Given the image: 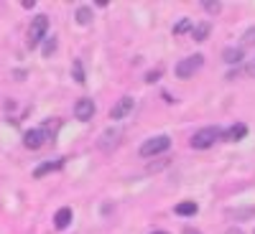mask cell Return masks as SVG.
I'll return each instance as SVG.
<instances>
[{
	"instance_id": "obj_1",
	"label": "cell",
	"mask_w": 255,
	"mask_h": 234,
	"mask_svg": "<svg viewBox=\"0 0 255 234\" xmlns=\"http://www.w3.org/2000/svg\"><path fill=\"white\" fill-rule=\"evenodd\" d=\"M220 138H222L220 127H202V130H197L194 135H191V148H197V151H207V148H212Z\"/></svg>"
},
{
	"instance_id": "obj_2",
	"label": "cell",
	"mask_w": 255,
	"mask_h": 234,
	"mask_svg": "<svg viewBox=\"0 0 255 234\" xmlns=\"http://www.w3.org/2000/svg\"><path fill=\"white\" fill-rule=\"evenodd\" d=\"M168 148H171V138H168V135H156V138H148V140L140 145V156H143V158H151V156L166 153Z\"/></svg>"
},
{
	"instance_id": "obj_3",
	"label": "cell",
	"mask_w": 255,
	"mask_h": 234,
	"mask_svg": "<svg viewBox=\"0 0 255 234\" xmlns=\"http://www.w3.org/2000/svg\"><path fill=\"white\" fill-rule=\"evenodd\" d=\"M46 31H49V18L46 15H36L31 20V28H28V49H36L41 41L46 38Z\"/></svg>"
},
{
	"instance_id": "obj_4",
	"label": "cell",
	"mask_w": 255,
	"mask_h": 234,
	"mask_svg": "<svg viewBox=\"0 0 255 234\" xmlns=\"http://www.w3.org/2000/svg\"><path fill=\"white\" fill-rule=\"evenodd\" d=\"M202 64H204V56L202 54H194V56H186V59H181L179 64H176V77L179 79H189V77H194V72H199L202 69Z\"/></svg>"
},
{
	"instance_id": "obj_5",
	"label": "cell",
	"mask_w": 255,
	"mask_h": 234,
	"mask_svg": "<svg viewBox=\"0 0 255 234\" xmlns=\"http://www.w3.org/2000/svg\"><path fill=\"white\" fill-rule=\"evenodd\" d=\"M135 107V99L133 97H120L115 104H113V110H110V120H123L133 112Z\"/></svg>"
},
{
	"instance_id": "obj_6",
	"label": "cell",
	"mask_w": 255,
	"mask_h": 234,
	"mask_svg": "<svg viewBox=\"0 0 255 234\" xmlns=\"http://www.w3.org/2000/svg\"><path fill=\"white\" fill-rule=\"evenodd\" d=\"M95 102L90 99V97H82V99H77V104H74V117L79 120V122H87V120H92V115H95Z\"/></svg>"
},
{
	"instance_id": "obj_7",
	"label": "cell",
	"mask_w": 255,
	"mask_h": 234,
	"mask_svg": "<svg viewBox=\"0 0 255 234\" xmlns=\"http://www.w3.org/2000/svg\"><path fill=\"white\" fill-rule=\"evenodd\" d=\"M44 143H46V130H44V127H38V130H28L23 135V145L28 148V151H38Z\"/></svg>"
},
{
	"instance_id": "obj_8",
	"label": "cell",
	"mask_w": 255,
	"mask_h": 234,
	"mask_svg": "<svg viewBox=\"0 0 255 234\" xmlns=\"http://www.w3.org/2000/svg\"><path fill=\"white\" fill-rule=\"evenodd\" d=\"M245 135H248V125H243V122H238V125L227 127V130H222V140H227V143H238Z\"/></svg>"
},
{
	"instance_id": "obj_9",
	"label": "cell",
	"mask_w": 255,
	"mask_h": 234,
	"mask_svg": "<svg viewBox=\"0 0 255 234\" xmlns=\"http://www.w3.org/2000/svg\"><path fill=\"white\" fill-rule=\"evenodd\" d=\"M243 59H245V51H243L240 46H227V49L222 51V61L230 64V67H232V64H240Z\"/></svg>"
},
{
	"instance_id": "obj_10",
	"label": "cell",
	"mask_w": 255,
	"mask_h": 234,
	"mask_svg": "<svg viewBox=\"0 0 255 234\" xmlns=\"http://www.w3.org/2000/svg\"><path fill=\"white\" fill-rule=\"evenodd\" d=\"M69 224H72V209L69 206H61L56 211V217H54V227L56 229H67Z\"/></svg>"
},
{
	"instance_id": "obj_11",
	"label": "cell",
	"mask_w": 255,
	"mask_h": 234,
	"mask_svg": "<svg viewBox=\"0 0 255 234\" xmlns=\"http://www.w3.org/2000/svg\"><path fill=\"white\" fill-rule=\"evenodd\" d=\"M209 31H212V23L204 20V23H199V26H191V38H194V41H207Z\"/></svg>"
},
{
	"instance_id": "obj_12",
	"label": "cell",
	"mask_w": 255,
	"mask_h": 234,
	"mask_svg": "<svg viewBox=\"0 0 255 234\" xmlns=\"http://www.w3.org/2000/svg\"><path fill=\"white\" fill-rule=\"evenodd\" d=\"M74 18H77L79 26H90L92 23V8L90 5H79L77 13H74Z\"/></svg>"
},
{
	"instance_id": "obj_13",
	"label": "cell",
	"mask_w": 255,
	"mask_h": 234,
	"mask_svg": "<svg viewBox=\"0 0 255 234\" xmlns=\"http://www.w3.org/2000/svg\"><path fill=\"white\" fill-rule=\"evenodd\" d=\"M174 211H176L179 217H194L197 211H199V206H197L194 201H181V204H176Z\"/></svg>"
},
{
	"instance_id": "obj_14",
	"label": "cell",
	"mask_w": 255,
	"mask_h": 234,
	"mask_svg": "<svg viewBox=\"0 0 255 234\" xmlns=\"http://www.w3.org/2000/svg\"><path fill=\"white\" fill-rule=\"evenodd\" d=\"M118 138H120V133H118V130H105V133H102V138H100V148H102V151H108L110 145H115V143H118Z\"/></svg>"
},
{
	"instance_id": "obj_15",
	"label": "cell",
	"mask_w": 255,
	"mask_h": 234,
	"mask_svg": "<svg viewBox=\"0 0 255 234\" xmlns=\"http://www.w3.org/2000/svg\"><path fill=\"white\" fill-rule=\"evenodd\" d=\"M56 168H61V160H54V163H44V165H38L36 171H33V176H36V178H41V176H46V173L56 171Z\"/></svg>"
},
{
	"instance_id": "obj_16",
	"label": "cell",
	"mask_w": 255,
	"mask_h": 234,
	"mask_svg": "<svg viewBox=\"0 0 255 234\" xmlns=\"http://www.w3.org/2000/svg\"><path fill=\"white\" fill-rule=\"evenodd\" d=\"M186 31H191V20H189V18H181L179 23L174 26V36H181V33H186Z\"/></svg>"
},
{
	"instance_id": "obj_17",
	"label": "cell",
	"mask_w": 255,
	"mask_h": 234,
	"mask_svg": "<svg viewBox=\"0 0 255 234\" xmlns=\"http://www.w3.org/2000/svg\"><path fill=\"white\" fill-rule=\"evenodd\" d=\"M255 209L248 206V209H240V211H227V217H235V219H245V217H253Z\"/></svg>"
},
{
	"instance_id": "obj_18",
	"label": "cell",
	"mask_w": 255,
	"mask_h": 234,
	"mask_svg": "<svg viewBox=\"0 0 255 234\" xmlns=\"http://www.w3.org/2000/svg\"><path fill=\"white\" fill-rule=\"evenodd\" d=\"M72 72H74V79H77L79 84H84V69H82V61H79V59L72 64Z\"/></svg>"
},
{
	"instance_id": "obj_19",
	"label": "cell",
	"mask_w": 255,
	"mask_h": 234,
	"mask_svg": "<svg viewBox=\"0 0 255 234\" xmlns=\"http://www.w3.org/2000/svg\"><path fill=\"white\" fill-rule=\"evenodd\" d=\"M255 44V28H248L245 31V36H243V46H253ZM240 46V49H243Z\"/></svg>"
},
{
	"instance_id": "obj_20",
	"label": "cell",
	"mask_w": 255,
	"mask_h": 234,
	"mask_svg": "<svg viewBox=\"0 0 255 234\" xmlns=\"http://www.w3.org/2000/svg\"><path fill=\"white\" fill-rule=\"evenodd\" d=\"M56 51V38L51 36V38H46V44H44V56H51Z\"/></svg>"
},
{
	"instance_id": "obj_21",
	"label": "cell",
	"mask_w": 255,
	"mask_h": 234,
	"mask_svg": "<svg viewBox=\"0 0 255 234\" xmlns=\"http://www.w3.org/2000/svg\"><path fill=\"white\" fill-rule=\"evenodd\" d=\"M202 8H204L207 13H220V10H222V3H202Z\"/></svg>"
},
{
	"instance_id": "obj_22",
	"label": "cell",
	"mask_w": 255,
	"mask_h": 234,
	"mask_svg": "<svg viewBox=\"0 0 255 234\" xmlns=\"http://www.w3.org/2000/svg\"><path fill=\"white\" fill-rule=\"evenodd\" d=\"M161 74H163V69H153V72H148V74H145V81H156Z\"/></svg>"
},
{
	"instance_id": "obj_23",
	"label": "cell",
	"mask_w": 255,
	"mask_h": 234,
	"mask_svg": "<svg viewBox=\"0 0 255 234\" xmlns=\"http://www.w3.org/2000/svg\"><path fill=\"white\" fill-rule=\"evenodd\" d=\"M184 234H199L197 229H184Z\"/></svg>"
},
{
	"instance_id": "obj_24",
	"label": "cell",
	"mask_w": 255,
	"mask_h": 234,
	"mask_svg": "<svg viewBox=\"0 0 255 234\" xmlns=\"http://www.w3.org/2000/svg\"><path fill=\"white\" fill-rule=\"evenodd\" d=\"M227 234H243V232H240V229H230Z\"/></svg>"
},
{
	"instance_id": "obj_25",
	"label": "cell",
	"mask_w": 255,
	"mask_h": 234,
	"mask_svg": "<svg viewBox=\"0 0 255 234\" xmlns=\"http://www.w3.org/2000/svg\"><path fill=\"white\" fill-rule=\"evenodd\" d=\"M153 234H168V232H153Z\"/></svg>"
},
{
	"instance_id": "obj_26",
	"label": "cell",
	"mask_w": 255,
	"mask_h": 234,
	"mask_svg": "<svg viewBox=\"0 0 255 234\" xmlns=\"http://www.w3.org/2000/svg\"><path fill=\"white\" fill-rule=\"evenodd\" d=\"M253 72H255V64H253Z\"/></svg>"
},
{
	"instance_id": "obj_27",
	"label": "cell",
	"mask_w": 255,
	"mask_h": 234,
	"mask_svg": "<svg viewBox=\"0 0 255 234\" xmlns=\"http://www.w3.org/2000/svg\"><path fill=\"white\" fill-rule=\"evenodd\" d=\"M253 234H255V232H253Z\"/></svg>"
}]
</instances>
